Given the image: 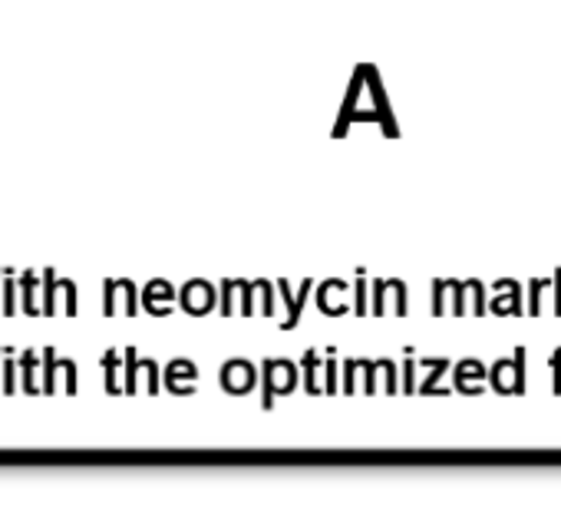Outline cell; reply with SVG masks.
<instances>
[{
  "mask_svg": "<svg viewBox=\"0 0 561 512\" xmlns=\"http://www.w3.org/2000/svg\"><path fill=\"white\" fill-rule=\"evenodd\" d=\"M298 384V371L291 361H267L264 364V387H271V394H291Z\"/></svg>",
  "mask_w": 561,
  "mask_h": 512,
  "instance_id": "obj_1",
  "label": "cell"
},
{
  "mask_svg": "<svg viewBox=\"0 0 561 512\" xmlns=\"http://www.w3.org/2000/svg\"><path fill=\"white\" fill-rule=\"evenodd\" d=\"M221 387L228 394H248L254 387V367L248 361H228L221 367Z\"/></svg>",
  "mask_w": 561,
  "mask_h": 512,
  "instance_id": "obj_2",
  "label": "cell"
},
{
  "mask_svg": "<svg viewBox=\"0 0 561 512\" xmlns=\"http://www.w3.org/2000/svg\"><path fill=\"white\" fill-rule=\"evenodd\" d=\"M182 308L188 315H208L215 308V288L208 282H188L182 292Z\"/></svg>",
  "mask_w": 561,
  "mask_h": 512,
  "instance_id": "obj_3",
  "label": "cell"
}]
</instances>
